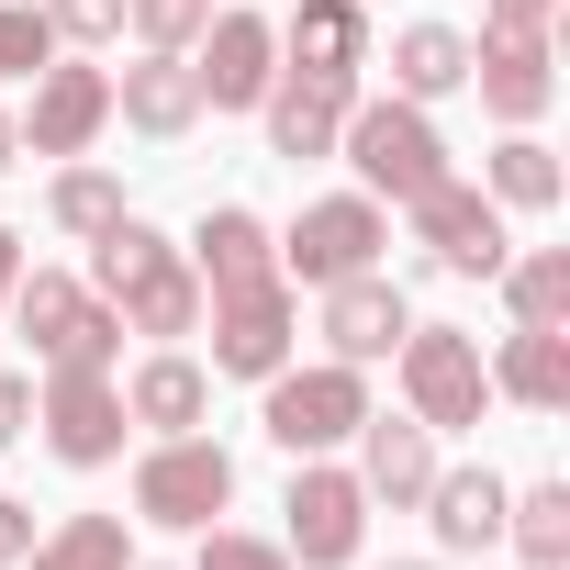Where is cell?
I'll use <instances>...</instances> for the list:
<instances>
[{"instance_id":"d4e9b609","label":"cell","mask_w":570,"mask_h":570,"mask_svg":"<svg viewBox=\"0 0 570 570\" xmlns=\"http://www.w3.org/2000/svg\"><path fill=\"white\" fill-rule=\"evenodd\" d=\"M492 279H503L514 325H548V336H570V246H525V257H503Z\"/></svg>"},{"instance_id":"f35d334b","label":"cell","mask_w":570,"mask_h":570,"mask_svg":"<svg viewBox=\"0 0 570 570\" xmlns=\"http://www.w3.org/2000/svg\"><path fill=\"white\" fill-rule=\"evenodd\" d=\"M381 570H436V559H381Z\"/></svg>"},{"instance_id":"52a82bcc","label":"cell","mask_w":570,"mask_h":570,"mask_svg":"<svg viewBox=\"0 0 570 570\" xmlns=\"http://www.w3.org/2000/svg\"><path fill=\"white\" fill-rule=\"evenodd\" d=\"M202 325H213V381H268V370H292V347H303V303H292V279L202 292Z\"/></svg>"},{"instance_id":"cb8c5ba5","label":"cell","mask_w":570,"mask_h":570,"mask_svg":"<svg viewBox=\"0 0 570 570\" xmlns=\"http://www.w3.org/2000/svg\"><path fill=\"white\" fill-rule=\"evenodd\" d=\"M470 90V35L459 23H403L392 35V101H448Z\"/></svg>"},{"instance_id":"ffe728a7","label":"cell","mask_w":570,"mask_h":570,"mask_svg":"<svg viewBox=\"0 0 570 570\" xmlns=\"http://www.w3.org/2000/svg\"><path fill=\"white\" fill-rule=\"evenodd\" d=\"M190 268H202V292H246V279H279V235L246 213V202H213L202 235H190Z\"/></svg>"},{"instance_id":"277c9868","label":"cell","mask_w":570,"mask_h":570,"mask_svg":"<svg viewBox=\"0 0 570 570\" xmlns=\"http://www.w3.org/2000/svg\"><path fill=\"white\" fill-rule=\"evenodd\" d=\"M392 370H403V414H414L425 436H459V425H481V414H492L481 336H459V325H403Z\"/></svg>"},{"instance_id":"9a60e30c","label":"cell","mask_w":570,"mask_h":570,"mask_svg":"<svg viewBox=\"0 0 570 570\" xmlns=\"http://www.w3.org/2000/svg\"><path fill=\"white\" fill-rule=\"evenodd\" d=\"M403 325H414V303L392 292L381 268H358V279H325V358H347V370H381V358L403 347Z\"/></svg>"},{"instance_id":"f546056e","label":"cell","mask_w":570,"mask_h":570,"mask_svg":"<svg viewBox=\"0 0 570 570\" xmlns=\"http://www.w3.org/2000/svg\"><path fill=\"white\" fill-rule=\"evenodd\" d=\"M57 57V23H46V0H0V79H35Z\"/></svg>"},{"instance_id":"7a4b0ae2","label":"cell","mask_w":570,"mask_h":570,"mask_svg":"<svg viewBox=\"0 0 570 570\" xmlns=\"http://www.w3.org/2000/svg\"><path fill=\"white\" fill-rule=\"evenodd\" d=\"M257 392H268L257 425H268L279 459H325V448H347L370 425V370H347V358H314V370L292 358V370H268Z\"/></svg>"},{"instance_id":"5b68a950","label":"cell","mask_w":570,"mask_h":570,"mask_svg":"<svg viewBox=\"0 0 570 570\" xmlns=\"http://www.w3.org/2000/svg\"><path fill=\"white\" fill-rule=\"evenodd\" d=\"M35 425H46V448H57L68 470H112V459H124V436H135L124 381H112V370H90V358H46Z\"/></svg>"},{"instance_id":"d590c367","label":"cell","mask_w":570,"mask_h":570,"mask_svg":"<svg viewBox=\"0 0 570 570\" xmlns=\"http://www.w3.org/2000/svg\"><path fill=\"white\" fill-rule=\"evenodd\" d=\"M23 559H35V503L0 492V570H23Z\"/></svg>"},{"instance_id":"2e32d148","label":"cell","mask_w":570,"mask_h":570,"mask_svg":"<svg viewBox=\"0 0 570 570\" xmlns=\"http://www.w3.org/2000/svg\"><path fill=\"white\" fill-rule=\"evenodd\" d=\"M279 68H292V79H336V90H358V68H370V12H358V0H292Z\"/></svg>"},{"instance_id":"30bf717a","label":"cell","mask_w":570,"mask_h":570,"mask_svg":"<svg viewBox=\"0 0 570 570\" xmlns=\"http://www.w3.org/2000/svg\"><path fill=\"white\" fill-rule=\"evenodd\" d=\"M292 570H347L358 559V537H370V492H358V470H336V459H292Z\"/></svg>"},{"instance_id":"836d02e7","label":"cell","mask_w":570,"mask_h":570,"mask_svg":"<svg viewBox=\"0 0 570 570\" xmlns=\"http://www.w3.org/2000/svg\"><path fill=\"white\" fill-rule=\"evenodd\" d=\"M23 436H35V381L0 370V448H23Z\"/></svg>"},{"instance_id":"60d3db41","label":"cell","mask_w":570,"mask_h":570,"mask_svg":"<svg viewBox=\"0 0 570 570\" xmlns=\"http://www.w3.org/2000/svg\"><path fill=\"white\" fill-rule=\"evenodd\" d=\"M514 570H537V559H514Z\"/></svg>"},{"instance_id":"b9f144b4","label":"cell","mask_w":570,"mask_h":570,"mask_svg":"<svg viewBox=\"0 0 570 570\" xmlns=\"http://www.w3.org/2000/svg\"><path fill=\"white\" fill-rule=\"evenodd\" d=\"M358 12H370V0H358Z\"/></svg>"},{"instance_id":"4dcf8cb0","label":"cell","mask_w":570,"mask_h":570,"mask_svg":"<svg viewBox=\"0 0 570 570\" xmlns=\"http://www.w3.org/2000/svg\"><path fill=\"white\" fill-rule=\"evenodd\" d=\"M124 23H135L157 57H190V35L213 23V0H124Z\"/></svg>"},{"instance_id":"5bb4252c","label":"cell","mask_w":570,"mask_h":570,"mask_svg":"<svg viewBox=\"0 0 570 570\" xmlns=\"http://www.w3.org/2000/svg\"><path fill=\"white\" fill-rule=\"evenodd\" d=\"M470 90L503 135H537L548 101H559V68H548V35H481L470 46Z\"/></svg>"},{"instance_id":"8992f818","label":"cell","mask_w":570,"mask_h":570,"mask_svg":"<svg viewBox=\"0 0 570 570\" xmlns=\"http://www.w3.org/2000/svg\"><path fill=\"white\" fill-rule=\"evenodd\" d=\"M0 314L35 336V358H90V370H112V358H124V314L90 292V279H68V268H23Z\"/></svg>"},{"instance_id":"1f68e13d","label":"cell","mask_w":570,"mask_h":570,"mask_svg":"<svg viewBox=\"0 0 570 570\" xmlns=\"http://www.w3.org/2000/svg\"><path fill=\"white\" fill-rule=\"evenodd\" d=\"M190 570H292L279 537H235V525H202V559Z\"/></svg>"},{"instance_id":"603a6c76","label":"cell","mask_w":570,"mask_h":570,"mask_svg":"<svg viewBox=\"0 0 570 570\" xmlns=\"http://www.w3.org/2000/svg\"><path fill=\"white\" fill-rule=\"evenodd\" d=\"M425 514H436V548L481 559V548L503 537V470H436V481H425Z\"/></svg>"},{"instance_id":"e0dca14e","label":"cell","mask_w":570,"mask_h":570,"mask_svg":"<svg viewBox=\"0 0 570 570\" xmlns=\"http://www.w3.org/2000/svg\"><path fill=\"white\" fill-rule=\"evenodd\" d=\"M347 101L358 90H336V79H292V68H279L268 79V101H257V124H268V157H336V135H347Z\"/></svg>"},{"instance_id":"8fae6325","label":"cell","mask_w":570,"mask_h":570,"mask_svg":"<svg viewBox=\"0 0 570 570\" xmlns=\"http://www.w3.org/2000/svg\"><path fill=\"white\" fill-rule=\"evenodd\" d=\"M403 213H414V246H425L448 279H492V268L514 257V235H503V202H492V190H470L459 168H448L436 190H414Z\"/></svg>"},{"instance_id":"74e56055","label":"cell","mask_w":570,"mask_h":570,"mask_svg":"<svg viewBox=\"0 0 570 570\" xmlns=\"http://www.w3.org/2000/svg\"><path fill=\"white\" fill-rule=\"evenodd\" d=\"M12 157H23V124H12V112H0V168H12Z\"/></svg>"},{"instance_id":"6da1fadb","label":"cell","mask_w":570,"mask_h":570,"mask_svg":"<svg viewBox=\"0 0 570 570\" xmlns=\"http://www.w3.org/2000/svg\"><path fill=\"white\" fill-rule=\"evenodd\" d=\"M90 292L124 314V336H157V347L202 336V268H190V246H168L146 213H112V224L90 235Z\"/></svg>"},{"instance_id":"4316f807","label":"cell","mask_w":570,"mask_h":570,"mask_svg":"<svg viewBox=\"0 0 570 570\" xmlns=\"http://www.w3.org/2000/svg\"><path fill=\"white\" fill-rule=\"evenodd\" d=\"M124 559H135L124 514H68L57 537H35V559H23V570H124Z\"/></svg>"},{"instance_id":"d6986e66","label":"cell","mask_w":570,"mask_h":570,"mask_svg":"<svg viewBox=\"0 0 570 570\" xmlns=\"http://www.w3.org/2000/svg\"><path fill=\"white\" fill-rule=\"evenodd\" d=\"M124 414H135L146 436H190V425L213 414V370H202L190 347H157V358H135V381H124Z\"/></svg>"},{"instance_id":"d6a6232c","label":"cell","mask_w":570,"mask_h":570,"mask_svg":"<svg viewBox=\"0 0 570 570\" xmlns=\"http://www.w3.org/2000/svg\"><path fill=\"white\" fill-rule=\"evenodd\" d=\"M46 23H57V46H112L124 0H46Z\"/></svg>"},{"instance_id":"83f0119b","label":"cell","mask_w":570,"mask_h":570,"mask_svg":"<svg viewBox=\"0 0 570 570\" xmlns=\"http://www.w3.org/2000/svg\"><path fill=\"white\" fill-rule=\"evenodd\" d=\"M481 190H492L503 213H548V202H559V157H548L537 135H503V146H492V179H481Z\"/></svg>"},{"instance_id":"7c38bea8","label":"cell","mask_w":570,"mask_h":570,"mask_svg":"<svg viewBox=\"0 0 570 570\" xmlns=\"http://www.w3.org/2000/svg\"><path fill=\"white\" fill-rule=\"evenodd\" d=\"M190 79H202V112H257L268 79H279V23L268 12H213L190 35Z\"/></svg>"},{"instance_id":"ab89813d","label":"cell","mask_w":570,"mask_h":570,"mask_svg":"<svg viewBox=\"0 0 570 570\" xmlns=\"http://www.w3.org/2000/svg\"><path fill=\"white\" fill-rule=\"evenodd\" d=\"M124 570H168V559H124Z\"/></svg>"},{"instance_id":"44dd1931","label":"cell","mask_w":570,"mask_h":570,"mask_svg":"<svg viewBox=\"0 0 570 570\" xmlns=\"http://www.w3.org/2000/svg\"><path fill=\"white\" fill-rule=\"evenodd\" d=\"M112 112H124L135 135L179 146V135L202 124V79H190V57H157V46H146V68H124V79H112Z\"/></svg>"},{"instance_id":"ba28073f","label":"cell","mask_w":570,"mask_h":570,"mask_svg":"<svg viewBox=\"0 0 570 570\" xmlns=\"http://www.w3.org/2000/svg\"><path fill=\"white\" fill-rule=\"evenodd\" d=\"M235 503V459L190 425V436H157L146 459H135V514L146 525H179V537H202L213 514Z\"/></svg>"},{"instance_id":"9c48e42d","label":"cell","mask_w":570,"mask_h":570,"mask_svg":"<svg viewBox=\"0 0 570 570\" xmlns=\"http://www.w3.org/2000/svg\"><path fill=\"white\" fill-rule=\"evenodd\" d=\"M381 246H392V213L370 202V190H336V202H303V224L279 235V279H358V268H381Z\"/></svg>"},{"instance_id":"e575fe53","label":"cell","mask_w":570,"mask_h":570,"mask_svg":"<svg viewBox=\"0 0 570 570\" xmlns=\"http://www.w3.org/2000/svg\"><path fill=\"white\" fill-rule=\"evenodd\" d=\"M559 0H481V35H548Z\"/></svg>"},{"instance_id":"f1b7e54d","label":"cell","mask_w":570,"mask_h":570,"mask_svg":"<svg viewBox=\"0 0 570 570\" xmlns=\"http://www.w3.org/2000/svg\"><path fill=\"white\" fill-rule=\"evenodd\" d=\"M46 213H57L68 235H101V224L124 213V179H112V168H90V157H68V168H57V190H46Z\"/></svg>"},{"instance_id":"8d00e7d4","label":"cell","mask_w":570,"mask_h":570,"mask_svg":"<svg viewBox=\"0 0 570 570\" xmlns=\"http://www.w3.org/2000/svg\"><path fill=\"white\" fill-rule=\"evenodd\" d=\"M12 279H23V235L0 224V303H12Z\"/></svg>"},{"instance_id":"3957f363","label":"cell","mask_w":570,"mask_h":570,"mask_svg":"<svg viewBox=\"0 0 570 570\" xmlns=\"http://www.w3.org/2000/svg\"><path fill=\"white\" fill-rule=\"evenodd\" d=\"M336 157L358 168V190H370V202H414V190H436V179H448V135H436V112H425V101H347Z\"/></svg>"},{"instance_id":"7402d4cb","label":"cell","mask_w":570,"mask_h":570,"mask_svg":"<svg viewBox=\"0 0 570 570\" xmlns=\"http://www.w3.org/2000/svg\"><path fill=\"white\" fill-rule=\"evenodd\" d=\"M481 370H492V403L570 414V336H548V325H514V336H503V358H481Z\"/></svg>"},{"instance_id":"ac0fdd59","label":"cell","mask_w":570,"mask_h":570,"mask_svg":"<svg viewBox=\"0 0 570 570\" xmlns=\"http://www.w3.org/2000/svg\"><path fill=\"white\" fill-rule=\"evenodd\" d=\"M425 481H436V436H425L414 414H370V425H358V492L392 503V514H414Z\"/></svg>"},{"instance_id":"484cf974","label":"cell","mask_w":570,"mask_h":570,"mask_svg":"<svg viewBox=\"0 0 570 570\" xmlns=\"http://www.w3.org/2000/svg\"><path fill=\"white\" fill-rule=\"evenodd\" d=\"M503 537H514V559L570 570V481H525V492H503Z\"/></svg>"},{"instance_id":"4fadbf2b","label":"cell","mask_w":570,"mask_h":570,"mask_svg":"<svg viewBox=\"0 0 570 570\" xmlns=\"http://www.w3.org/2000/svg\"><path fill=\"white\" fill-rule=\"evenodd\" d=\"M23 124V157H90L101 124H112V68H79V57H46L35 68V112Z\"/></svg>"}]
</instances>
